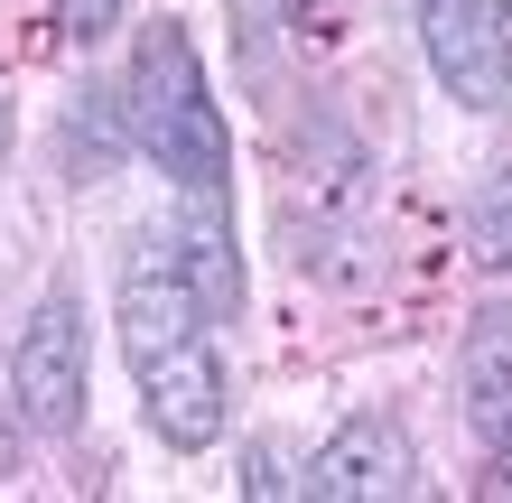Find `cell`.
<instances>
[{"label": "cell", "mask_w": 512, "mask_h": 503, "mask_svg": "<svg viewBox=\"0 0 512 503\" xmlns=\"http://www.w3.org/2000/svg\"><path fill=\"white\" fill-rule=\"evenodd\" d=\"M177 271H187L205 327L243 317V243H233V187H177V233H168Z\"/></svg>", "instance_id": "cell-7"}, {"label": "cell", "mask_w": 512, "mask_h": 503, "mask_svg": "<svg viewBox=\"0 0 512 503\" xmlns=\"http://www.w3.org/2000/svg\"><path fill=\"white\" fill-rule=\"evenodd\" d=\"M457 392H466L475 438L512 429V299H485L466 317V336H457Z\"/></svg>", "instance_id": "cell-8"}, {"label": "cell", "mask_w": 512, "mask_h": 503, "mask_svg": "<svg viewBox=\"0 0 512 503\" xmlns=\"http://www.w3.org/2000/svg\"><path fill=\"white\" fill-rule=\"evenodd\" d=\"M10 401L38 438H66L94 401V345H84V299L75 289H47L38 317L10 345Z\"/></svg>", "instance_id": "cell-2"}, {"label": "cell", "mask_w": 512, "mask_h": 503, "mask_svg": "<svg viewBox=\"0 0 512 503\" xmlns=\"http://www.w3.org/2000/svg\"><path fill=\"white\" fill-rule=\"evenodd\" d=\"M252 494H298V476H289V457L270 448V438L252 448Z\"/></svg>", "instance_id": "cell-11"}, {"label": "cell", "mask_w": 512, "mask_h": 503, "mask_svg": "<svg viewBox=\"0 0 512 503\" xmlns=\"http://www.w3.org/2000/svg\"><path fill=\"white\" fill-rule=\"evenodd\" d=\"M494 494H512V429L494 438Z\"/></svg>", "instance_id": "cell-12"}, {"label": "cell", "mask_w": 512, "mask_h": 503, "mask_svg": "<svg viewBox=\"0 0 512 503\" xmlns=\"http://www.w3.org/2000/svg\"><path fill=\"white\" fill-rule=\"evenodd\" d=\"M0 159H10V112H0Z\"/></svg>", "instance_id": "cell-13"}, {"label": "cell", "mask_w": 512, "mask_h": 503, "mask_svg": "<svg viewBox=\"0 0 512 503\" xmlns=\"http://www.w3.org/2000/svg\"><path fill=\"white\" fill-rule=\"evenodd\" d=\"M429 75L466 112H512V0H410Z\"/></svg>", "instance_id": "cell-3"}, {"label": "cell", "mask_w": 512, "mask_h": 503, "mask_svg": "<svg viewBox=\"0 0 512 503\" xmlns=\"http://www.w3.org/2000/svg\"><path fill=\"white\" fill-rule=\"evenodd\" d=\"M112 327H122L131 373L159 364L168 345H187V336L205 327V308H196V289H187V271H177L168 243H140V261L122 271V289H112Z\"/></svg>", "instance_id": "cell-6"}, {"label": "cell", "mask_w": 512, "mask_h": 503, "mask_svg": "<svg viewBox=\"0 0 512 503\" xmlns=\"http://www.w3.org/2000/svg\"><path fill=\"white\" fill-rule=\"evenodd\" d=\"M112 19H122V0H56V28H66V47H103Z\"/></svg>", "instance_id": "cell-10"}, {"label": "cell", "mask_w": 512, "mask_h": 503, "mask_svg": "<svg viewBox=\"0 0 512 503\" xmlns=\"http://www.w3.org/2000/svg\"><path fill=\"white\" fill-rule=\"evenodd\" d=\"M298 494H317V503H401V494H419V448H410V429L382 420V410L336 420V438L298 466Z\"/></svg>", "instance_id": "cell-5"}, {"label": "cell", "mask_w": 512, "mask_h": 503, "mask_svg": "<svg viewBox=\"0 0 512 503\" xmlns=\"http://www.w3.org/2000/svg\"><path fill=\"white\" fill-rule=\"evenodd\" d=\"M122 122L149 159H159L168 187H233V131H224V103L196 66V38L177 19L140 28L131 47V84H122Z\"/></svg>", "instance_id": "cell-1"}, {"label": "cell", "mask_w": 512, "mask_h": 503, "mask_svg": "<svg viewBox=\"0 0 512 503\" xmlns=\"http://www.w3.org/2000/svg\"><path fill=\"white\" fill-rule=\"evenodd\" d=\"M140 420L159 448L177 457H196V448H215L224 420H233V382H224V354L205 345V327L187 345H168L159 364H140Z\"/></svg>", "instance_id": "cell-4"}, {"label": "cell", "mask_w": 512, "mask_h": 503, "mask_svg": "<svg viewBox=\"0 0 512 503\" xmlns=\"http://www.w3.org/2000/svg\"><path fill=\"white\" fill-rule=\"evenodd\" d=\"M466 252L485 261V271H512V159L466 196Z\"/></svg>", "instance_id": "cell-9"}]
</instances>
